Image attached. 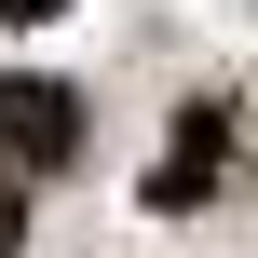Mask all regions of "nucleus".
<instances>
[{"label":"nucleus","mask_w":258,"mask_h":258,"mask_svg":"<svg viewBox=\"0 0 258 258\" xmlns=\"http://www.w3.org/2000/svg\"><path fill=\"white\" fill-rule=\"evenodd\" d=\"M0 163H14V177H68V163H82V95L41 82V68H14V82H0Z\"/></svg>","instance_id":"obj_1"},{"label":"nucleus","mask_w":258,"mask_h":258,"mask_svg":"<svg viewBox=\"0 0 258 258\" xmlns=\"http://www.w3.org/2000/svg\"><path fill=\"white\" fill-rule=\"evenodd\" d=\"M218 163H231V109H190V122H177V150H163V177H150V204H163V218H190V204L218 190Z\"/></svg>","instance_id":"obj_2"},{"label":"nucleus","mask_w":258,"mask_h":258,"mask_svg":"<svg viewBox=\"0 0 258 258\" xmlns=\"http://www.w3.org/2000/svg\"><path fill=\"white\" fill-rule=\"evenodd\" d=\"M27 245V190H14V177H0V258Z\"/></svg>","instance_id":"obj_3"},{"label":"nucleus","mask_w":258,"mask_h":258,"mask_svg":"<svg viewBox=\"0 0 258 258\" xmlns=\"http://www.w3.org/2000/svg\"><path fill=\"white\" fill-rule=\"evenodd\" d=\"M0 14H14V27H41V14H68V0H0Z\"/></svg>","instance_id":"obj_4"}]
</instances>
